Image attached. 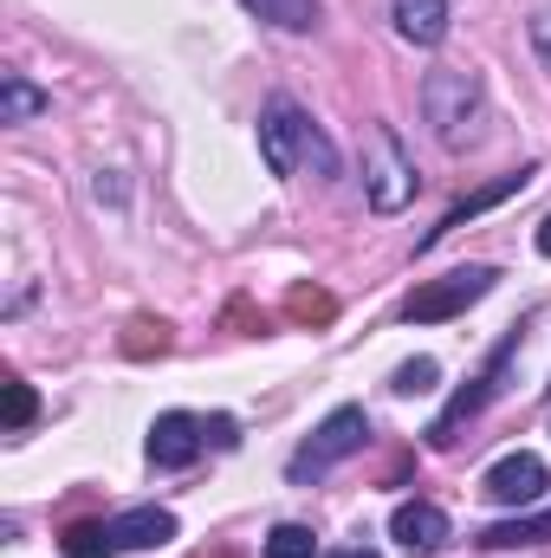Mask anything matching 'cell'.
<instances>
[{
  "mask_svg": "<svg viewBox=\"0 0 551 558\" xmlns=\"http://www.w3.org/2000/svg\"><path fill=\"white\" fill-rule=\"evenodd\" d=\"M493 267H454L448 279H428V286H415L409 299H403V318L409 325H441V318H454V312H467L474 299H487L493 292Z\"/></svg>",
  "mask_w": 551,
  "mask_h": 558,
  "instance_id": "5b68a950",
  "label": "cell"
},
{
  "mask_svg": "<svg viewBox=\"0 0 551 558\" xmlns=\"http://www.w3.org/2000/svg\"><path fill=\"white\" fill-rule=\"evenodd\" d=\"M46 111V92L39 85H26V78H7L0 85V118L7 124H26V118H39Z\"/></svg>",
  "mask_w": 551,
  "mask_h": 558,
  "instance_id": "9a60e30c",
  "label": "cell"
},
{
  "mask_svg": "<svg viewBox=\"0 0 551 558\" xmlns=\"http://www.w3.org/2000/svg\"><path fill=\"white\" fill-rule=\"evenodd\" d=\"M532 39H539V52H546V65H551V7L532 20Z\"/></svg>",
  "mask_w": 551,
  "mask_h": 558,
  "instance_id": "7402d4cb",
  "label": "cell"
},
{
  "mask_svg": "<svg viewBox=\"0 0 551 558\" xmlns=\"http://www.w3.org/2000/svg\"><path fill=\"white\" fill-rule=\"evenodd\" d=\"M396 33L409 46H441L448 33V0H396Z\"/></svg>",
  "mask_w": 551,
  "mask_h": 558,
  "instance_id": "7c38bea8",
  "label": "cell"
},
{
  "mask_svg": "<svg viewBox=\"0 0 551 558\" xmlns=\"http://www.w3.org/2000/svg\"><path fill=\"white\" fill-rule=\"evenodd\" d=\"M111 553H118L111 526H98V520H78V526H65V558H111Z\"/></svg>",
  "mask_w": 551,
  "mask_h": 558,
  "instance_id": "2e32d148",
  "label": "cell"
},
{
  "mask_svg": "<svg viewBox=\"0 0 551 558\" xmlns=\"http://www.w3.org/2000/svg\"><path fill=\"white\" fill-rule=\"evenodd\" d=\"M111 539H118L124 553H162V546L175 539V513H162V507H137V513L111 520Z\"/></svg>",
  "mask_w": 551,
  "mask_h": 558,
  "instance_id": "8fae6325",
  "label": "cell"
},
{
  "mask_svg": "<svg viewBox=\"0 0 551 558\" xmlns=\"http://www.w3.org/2000/svg\"><path fill=\"white\" fill-rule=\"evenodd\" d=\"M532 175H539V169H519V175H500V182H487V189H474L467 202H454V208L441 215V228H428V234H421V247H434L441 234H454V228H467L474 215H487V208H500V202H506V195H519V189H526Z\"/></svg>",
  "mask_w": 551,
  "mask_h": 558,
  "instance_id": "9c48e42d",
  "label": "cell"
},
{
  "mask_svg": "<svg viewBox=\"0 0 551 558\" xmlns=\"http://www.w3.org/2000/svg\"><path fill=\"white\" fill-rule=\"evenodd\" d=\"M201 435H208V428L195 416L169 410V416L149 422V461H156V468H188V461L201 454Z\"/></svg>",
  "mask_w": 551,
  "mask_h": 558,
  "instance_id": "ba28073f",
  "label": "cell"
},
{
  "mask_svg": "<svg viewBox=\"0 0 551 558\" xmlns=\"http://www.w3.org/2000/svg\"><path fill=\"white\" fill-rule=\"evenodd\" d=\"M325 558H377L370 546H344V553H325Z\"/></svg>",
  "mask_w": 551,
  "mask_h": 558,
  "instance_id": "603a6c76",
  "label": "cell"
},
{
  "mask_svg": "<svg viewBox=\"0 0 551 558\" xmlns=\"http://www.w3.org/2000/svg\"><path fill=\"white\" fill-rule=\"evenodd\" d=\"M546 539H551V507H546V513H513V520H500V526H487V533H480V546H487V553L546 546Z\"/></svg>",
  "mask_w": 551,
  "mask_h": 558,
  "instance_id": "4fadbf2b",
  "label": "cell"
},
{
  "mask_svg": "<svg viewBox=\"0 0 551 558\" xmlns=\"http://www.w3.org/2000/svg\"><path fill=\"white\" fill-rule=\"evenodd\" d=\"M241 7H254L260 20H273L285 33H311L318 26V0H241Z\"/></svg>",
  "mask_w": 551,
  "mask_h": 558,
  "instance_id": "5bb4252c",
  "label": "cell"
},
{
  "mask_svg": "<svg viewBox=\"0 0 551 558\" xmlns=\"http://www.w3.org/2000/svg\"><path fill=\"white\" fill-rule=\"evenodd\" d=\"M260 156H267L273 175H298V169L338 175V149L325 143V131H318L292 98H273V105H267V118H260Z\"/></svg>",
  "mask_w": 551,
  "mask_h": 558,
  "instance_id": "6da1fadb",
  "label": "cell"
},
{
  "mask_svg": "<svg viewBox=\"0 0 551 558\" xmlns=\"http://www.w3.org/2000/svg\"><path fill=\"white\" fill-rule=\"evenodd\" d=\"M390 533H396L409 553H441V546H448V513H441L434 500H403L396 520H390Z\"/></svg>",
  "mask_w": 551,
  "mask_h": 558,
  "instance_id": "30bf717a",
  "label": "cell"
},
{
  "mask_svg": "<svg viewBox=\"0 0 551 558\" xmlns=\"http://www.w3.org/2000/svg\"><path fill=\"white\" fill-rule=\"evenodd\" d=\"M539 254L551 260V215H546V228H539Z\"/></svg>",
  "mask_w": 551,
  "mask_h": 558,
  "instance_id": "cb8c5ba5",
  "label": "cell"
},
{
  "mask_svg": "<svg viewBox=\"0 0 551 558\" xmlns=\"http://www.w3.org/2000/svg\"><path fill=\"white\" fill-rule=\"evenodd\" d=\"M33 416H39V397H33L26 384H7V428L20 435V428H26Z\"/></svg>",
  "mask_w": 551,
  "mask_h": 558,
  "instance_id": "d6986e66",
  "label": "cell"
},
{
  "mask_svg": "<svg viewBox=\"0 0 551 558\" xmlns=\"http://www.w3.org/2000/svg\"><path fill=\"white\" fill-rule=\"evenodd\" d=\"M513 357H519V331H506V338L493 344L487 371H480V377H474L467 390H454V397H448V410H441V416L428 422V448H454V441H461V428H467V422L480 416V410H487L493 397H500V384H506Z\"/></svg>",
  "mask_w": 551,
  "mask_h": 558,
  "instance_id": "7a4b0ae2",
  "label": "cell"
},
{
  "mask_svg": "<svg viewBox=\"0 0 551 558\" xmlns=\"http://www.w3.org/2000/svg\"><path fill=\"white\" fill-rule=\"evenodd\" d=\"M292 312H298V318H331V299H325V292H298Z\"/></svg>",
  "mask_w": 551,
  "mask_h": 558,
  "instance_id": "ffe728a7",
  "label": "cell"
},
{
  "mask_svg": "<svg viewBox=\"0 0 551 558\" xmlns=\"http://www.w3.org/2000/svg\"><path fill=\"white\" fill-rule=\"evenodd\" d=\"M421 105H428V124H434V137L448 143V149L474 143V124H480V85H474L467 72H434L428 92H421Z\"/></svg>",
  "mask_w": 551,
  "mask_h": 558,
  "instance_id": "277c9868",
  "label": "cell"
},
{
  "mask_svg": "<svg viewBox=\"0 0 551 558\" xmlns=\"http://www.w3.org/2000/svg\"><path fill=\"white\" fill-rule=\"evenodd\" d=\"M546 487H551V468L532 448H513V454H500V461L480 474V494H487L493 507H532Z\"/></svg>",
  "mask_w": 551,
  "mask_h": 558,
  "instance_id": "52a82bcc",
  "label": "cell"
},
{
  "mask_svg": "<svg viewBox=\"0 0 551 558\" xmlns=\"http://www.w3.org/2000/svg\"><path fill=\"white\" fill-rule=\"evenodd\" d=\"M208 435H215V448H234V441H241V435H234V422H228V416H215V422H208Z\"/></svg>",
  "mask_w": 551,
  "mask_h": 558,
  "instance_id": "44dd1931",
  "label": "cell"
},
{
  "mask_svg": "<svg viewBox=\"0 0 551 558\" xmlns=\"http://www.w3.org/2000/svg\"><path fill=\"white\" fill-rule=\"evenodd\" d=\"M267 558H318L311 526H273V533H267Z\"/></svg>",
  "mask_w": 551,
  "mask_h": 558,
  "instance_id": "e0dca14e",
  "label": "cell"
},
{
  "mask_svg": "<svg viewBox=\"0 0 551 558\" xmlns=\"http://www.w3.org/2000/svg\"><path fill=\"white\" fill-rule=\"evenodd\" d=\"M364 441H370V416H364V410H331V416L311 428V441L292 454L285 474H292V481H318V474H331L338 461H351Z\"/></svg>",
  "mask_w": 551,
  "mask_h": 558,
  "instance_id": "3957f363",
  "label": "cell"
},
{
  "mask_svg": "<svg viewBox=\"0 0 551 558\" xmlns=\"http://www.w3.org/2000/svg\"><path fill=\"white\" fill-rule=\"evenodd\" d=\"M364 189L377 215H396L415 202V162L403 156V143L390 131H370V162H364Z\"/></svg>",
  "mask_w": 551,
  "mask_h": 558,
  "instance_id": "8992f818",
  "label": "cell"
},
{
  "mask_svg": "<svg viewBox=\"0 0 551 558\" xmlns=\"http://www.w3.org/2000/svg\"><path fill=\"white\" fill-rule=\"evenodd\" d=\"M434 377H441V364L434 357H415L396 371V397H415V390H434Z\"/></svg>",
  "mask_w": 551,
  "mask_h": 558,
  "instance_id": "ac0fdd59",
  "label": "cell"
}]
</instances>
